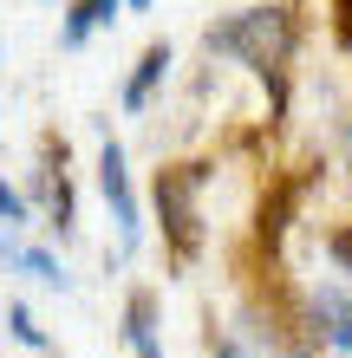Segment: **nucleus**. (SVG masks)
I'll return each instance as SVG.
<instances>
[{
	"label": "nucleus",
	"mask_w": 352,
	"mask_h": 358,
	"mask_svg": "<svg viewBox=\"0 0 352 358\" xmlns=\"http://www.w3.org/2000/svg\"><path fill=\"white\" fill-rule=\"evenodd\" d=\"M202 52L229 59V66H248L274 85V117H287V66L300 52V13L294 7H241L216 27H202Z\"/></svg>",
	"instance_id": "obj_1"
},
{
	"label": "nucleus",
	"mask_w": 352,
	"mask_h": 358,
	"mask_svg": "<svg viewBox=\"0 0 352 358\" xmlns=\"http://www.w3.org/2000/svg\"><path fill=\"white\" fill-rule=\"evenodd\" d=\"M209 176H216V163H202V157L157 163V176H150V208H157V228H163V261H170L176 273H190L202 261V248H209V215H202Z\"/></svg>",
	"instance_id": "obj_2"
},
{
	"label": "nucleus",
	"mask_w": 352,
	"mask_h": 358,
	"mask_svg": "<svg viewBox=\"0 0 352 358\" xmlns=\"http://www.w3.org/2000/svg\"><path fill=\"white\" fill-rule=\"evenodd\" d=\"M98 196H105L111 228H118V261H131L143 248V202L131 189V157H124V143L111 131H105V143H98Z\"/></svg>",
	"instance_id": "obj_3"
},
{
	"label": "nucleus",
	"mask_w": 352,
	"mask_h": 358,
	"mask_svg": "<svg viewBox=\"0 0 352 358\" xmlns=\"http://www.w3.org/2000/svg\"><path fill=\"white\" fill-rule=\"evenodd\" d=\"M320 170H326V163H320ZM320 170H300V176H274V182H267V196L255 208V241L267 248V255H281V241L294 235V222H300L307 196H314Z\"/></svg>",
	"instance_id": "obj_4"
},
{
	"label": "nucleus",
	"mask_w": 352,
	"mask_h": 358,
	"mask_svg": "<svg viewBox=\"0 0 352 358\" xmlns=\"http://www.w3.org/2000/svg\"><path fill=\"white\" fill-rule=\"evenodd\" d=\"M33 202L46 208V228L59 241L78 235V189L66 176V137H46V170H33Z\"/></svg>",
	"instance_id": "obj_5"
},
{
	"label": "nucleus",
	"mask_w": 352,
	"mask_h": 358,
	"mask_svg": "<svg viewBox=\"0 0 352 358\" xmlns=\"http://www.w3.org/2000/svg\"><path fill=\"white\" fill-rule=\"evenodd\" d=\"M307 313H314L320 345H333L339 358H352V293L339 280H320V287H307Z\"/></svg>",
	"instance_id": "obj_6"
},
{
	"label": "nucleus",
	"mask_w": 352,
	"mask_h": 358,
	"mask_svg": "<svg viewBox=\"0 0 352 358\" xmlns=\"http://www.w3.org/2000/svg\"><path fill=\"white\" fill-rule=\"evenodd\" d=\"M170 66H176L170 39H150V46L137 52V66H131V78H124V92H118L124 117H143V111H150V98L163 92V78H170Z\"/></svg>",
	"instance_id": "obj_7"
},
{
	"label": "nucleus",
	"mask_w": 352,
	"mask_h": 358,
	"mask_svg": "<svg viewBox=\"0 0 352 358\" xmlns=\"http://www.w3.org/2000/svg\"><path fill=\"white\" fill-rule=\"evenodd\" d=\"M163 300L157 287H131L124 293V345H131V358H163Z\"/></svg>",
	"instance_id": "obj_8"
},
{
	"label": "nucleus",
	"mask_w": 352,
	"mask_h": 358,
	"mask_svg": "<svg viewBox=\"0 0 352 358\" xmlns=\"http://www.w3.org/2000/svg\"><path fill=\"white\" fill-rule=\"evenodd\" d=\"M118 13H124V0H72V7H66V20H59V46H66V52H78L98 27H111Z\"/></svg>",
	"instance_id": "obj_9"
},
{
	"label": "nucleus",
	"mask_w": 352,
	"mask_h": 358,
	"mask_svg": "<svg viewBox=\"0 0 352 358\" xmlns=\"http://www.w3.org/2000/svg\"><path fill=\"white\" fill-rule=\"evenodd\" d=\"M13 273H27L33 287H46V293H72V273H66V261L52 255V248H20V261H13Z\"/></svg>",
	"instance_id": "obj_10"
},
{
	"label": "nucleus",
	"mask_w": 352,
	"mask_h": 358,
	"mask_svg": "<svg viewBox=\"0 0 352 358\" xmlns=\"http://www.w3.org/2000/svg\"><path fill=\"white\" fill-rule=\"evenodd\" d=\"M320 248H326V267L339 273V287L352 293V215H346V222H326Z\"/></svg>",
	"instance_id": "obj_11"
},
{
	"label": "nucleus",
	"mask_w": 352,
	"mask_h": 358,
	"mask_svg": "<svg viewBox=\"0 0 352 358\" xmlns=\"http://www.w3.org/2000/svg\"><path fill=\"white\" fill-rule=\"evenodd\" d=\"M7 332H13V345H27V352H46L52 339H46V326L33 320V306L27 300H7Z\"/></svg>",
	"instance_id": "obj_12"
},
{
	"label": "nucleus",
	"mask_w": 352,
	"mask_h": 358,
	"mask_svg": "<svg viewBox=\"0 0 352 358\" xmlns=\"http://www.w3.org/2000/svg\"><path fill=\"white\" fill-rule=\"evenodd\" d=\"M0 222H7V228H27V222H33V202L20 196L7 176H0Z\"/></svg>",
	"instance_id": "obj_13"
},
{
	"label": "nucleus",
	"mask_w": 352,
	"mask_h": 358,
	"mask_svg": "<svg viewBox=\"0 0 352 358\" xmlns=\"http://www.w3.org/2000/svg\"><path fill=\"white\" fill-rule=\"evenodd\" d=\"M209 358H248V345L235 339L229 326H209Z\"/></svg>",
	"instance_id": "obj_14"
},
{
	"label": "nucleus",
	"mask_w": 352,
	"mask_h": 358,
	"mask_svg": "<svg viewBox=\"0 0 352 358\" xmlns=\"http://www.w3.org/2000/svg\"><path fill=\"white\" fill-rule=\"evenodd\" d=\"M20 248H27V241H20V228H7V222H0V261L13 267V261H20Z\"/></svg>",
	"instance_id": "obj_15"
},
{
	"label": "nucleus",
	"mask_w": 352,
	"mask_h": 358,
	"mask_svg": "<svg viewBox=\"0 0 352 358\" xmlns=\"http://www.w3.org/2000/svg\"><path fill=\"white\" fill-rule=\"evenodd\" d=\"M339 137H346V170H352V124H339Z\"/></svg>",
	"instance_id": "obj_16"
},
{
	"label": "nucleus",
	"mask_w": 352,
	"mask_h": 358,
	"mask_svg": "<svg viewBox=\"0 0 352 358\" xmlns=\"http://www.w3.org/2000/svg\"><path fill=\"white\" fill-rule=\"evenodd\" d=\"M124 7H131V13H143V7H150V0H124Z\"/></svg>",
	"instance_id": "obj_17"
}]
</instances>
